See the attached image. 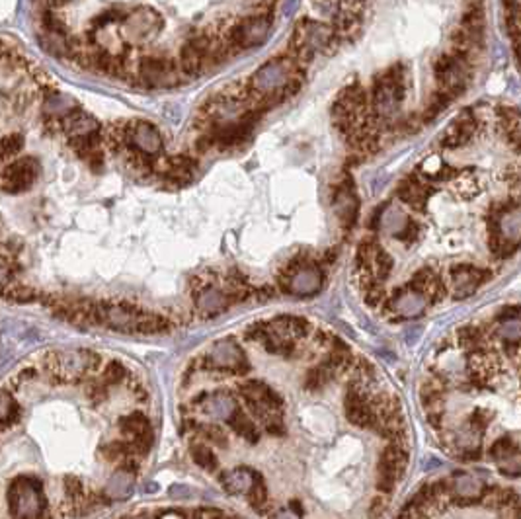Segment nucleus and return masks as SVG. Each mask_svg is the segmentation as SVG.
<instances>
[{"label": "nucleus", "instance_id": "f257e3e1", "mask_svg": "<svg viewBox=\"0 0 521 519\" xmlns=\"http://www.w3.org/2000/svg\"><path fill=\"white\" fill-rule=\"evenodd\" d=\"M342 41L330 26V22L303 18L295 28L291 39V57L299 65L309 66L316 55H334Z\"/></svg>", "mask_w": 521, "mask_h": 519}, {"label": "nucleus", "instance_id": "f03ea898", "mask_svg": "<svg viewBox=\"0 0 521 519\" xmlns=\"http://www.w3.org/2000/svg\"><path fill=\"white\" fill-rule=\"evenodd\" d=\"M406 90V66L402 63L390 65L387 71H383L373 80L369 94L371 114L375 115L383 125L390 123L404 104Z\"/></svg>", "mask_w": 521, "mask_h": 519}, {"label": "nucleus", "instance_id": "7ed1b4c3", "mask_svg": "<svg viewBox=\"0 0 521 519\" xmlns=\"http://www.w3.org/2000/svg\"><path fill=\"white\" fill-rule=\"evenodd\" d=\"M6 498H8L10 513L14 518H43V513L47 510L43 484L36 476H28V474L16 476L10 484Z\"/></svg>", "mask_w": 521, "mask_h": 519}, {"label": "nucleus", "instance_id": "20e7f679", "mask_svg": "<svg viewBox=\"0 0 521 519\" xmlns=\"http://www.w3.org/2000/svg\"><path fill=\"white\" fill-rule=\"evenodd\" d=\"M272 34V16L270 14H254L233 22L219 36L227 43L230 51H248L264 45Z\"/></svg>", "mask_w": 521, "mask_h": 519}, {"label": "nucleus", "instance_id": "39448f33", "mask_svg": "<svg viewBox=\"0 0 521 519\" xmlns=\"http://www.w3.org/2000/svg\"><path fill=\"white\" fill-rule=\"evenodd\" d=\"M473 75V61L453 53L451 49L441 53L434 63V76H436L437 88L451 96L453 100L464 94V90L471 85Z\"/></svg>", "mask_w": 521, "mask_h": 519}, {"label": "nucleus", "instance_id": "423d86ee", "mask_svg": "<svg viewBox=\"0 0 521 519\" xmlns=\"http://www.w3.org/2000/svg\"><path fill=\"white\" fill-rule=\"evenodd\" d=\"M137 78L147 88H172L182 82V75L178 63L164 55H142L137 61Z\"/></svg>", "mask_w": 521, "mask_h": 519}, {"label": "nucleus", "instance_id": "0eeeda50", "mask_svg": "<svg viewBox=\"0 0 521 519\" xmlns=\"http://www.w3.org/2000/svg\"><path fill=\"white\" fill-rule=\"evenodd\" d=\"M122 26V36L127 39V43H149L162 31L164 18L151 6H139L133 12H127Z\"/></svg>", "mask_w": 521, "mask_h": 519}, {"label": "nucleus", "instance_id": "6e6552de", "mask_svg": "<svg viewBox=\"0 0 521 519\" xmlns=\"http://www.w3.org/2000/svg\"><path fill=\"white\" fill-rule=\"evenodd\" d=\"M201 367L228 371L235 375H247L250 371V363H248L244 351L238 348L230 338H227V340L217 342L207 356L201 359Z\"/></svg>", "mask_w": 521, "mask_h": 519}, {"label": "nucleus", "instance_id": "1a4fd4ad", "mask_svg": "<svg viewBox=\"0 0 521 519\" xmlns=\"http://www.w3.org/2000/svg\"><path fill=\"white\" fill-rule=\"evenodd\" d=\"M41 174V166L36 159L24 156L20 161L10 162L0 172V191L4 193H24L28 191Z\"/></svg>", "mask_w": 521, "mask_h": 519}, {"label": "nucleus", "instance_id": "9d476101", "mask_svg": "<svg viewBox=\"0 0 521 519\" xmlns=\"http://www.w3.org/2000/svg\"><path fill=\"white\" fill-rule=\"evenodd\" d=\"M408 467V451L404 449V445L392 444L390 441L379 459V478H377V488L383 494H392L397 482L400 481V476L404 474Z\"/></svg>", "mask_w": 521, "mask_h": 519}, {"label": "nucleus", "instance_id": "9b49d317", "mask_svg": "<svg viewBox=\"0 0 521 519\" xmlns=\"http://www.w3.org/2000/svg\"><path fill=\"white\" fill-rule=\"evenodd\" d=\"M124 149H135L147 156H156L162 149L161 133L149 122L125 123Z\"/></svg>", "mask_w": 521, "mask_h": 519}, {"label": "nucleus", "instance_id": "f8f14e48", "mask_svg": "<svg viewBox=\"0 0 521 519\" xmlns=\"http://www.w3.org/2000/svg\"><path fill=\"white\" fill-rule=\"evenodd\" d=\"M449 279L453 285V299H467L478 289V285L492 279V270L473 264H457L449 270Z\"/></svg>", "mask_w": 521, "mask_h": 519}, {"label": "nucleus", "instance_id": "ddd939ff", "mask_svg": "<svg viewBox=\"0 0 521 519\" xmlns=\"http://www.w3.org/2000/svg\"><path fill=\"white\" fill-rule=\"evenodd\" d=\"M480 127V119L476 117L473 110H464L463 114L453 119V123L447 127V131L443 133L439 145L447 149V151H455V149H461L464 145L473 141L474 135Z\"/></svg>", "mask_w": 521, "mask_h": 519}, {"label": "nucleus", "instance_id": "4468645a", "mask_svg": "<svg viewBox=\"0 0 521 519\" xmlns=\"http://www.w3.org/2000/svg\"><path fill=\"white\" fill-rule=\"evenodd\" d=\"M426 293L412 291L406 287H400L398 291H395L390 301H385L383 311L392 312L397 319H414L420 316L424 309H426Z\"/></svg>", "mask_w": 521, "mask_h": 519}, {"label": "nucleus", "instance_id": "2eb2a0df", "mask_svg": "<svg viewBox=\"0 0 521 519\" xmlns=\"http://www.w3.org/2000/svg\"><path fill=\"white\" fill-rule=\"evenodd\" d=\"M486 484L480 478H476L473 474L467 472H455L453 478L449 481V488L447 492L453 494V498L459 506H473L476 502L483 500L484 492H486Z\"/></svg>", "mask_w": 521, "mask_h": 519}, {"label": "nucleus", "instance_id": "dca6fc26", "mask_svg": "<svg viewBox=\"0 0 521 519\" xmlns=\"http://www.w3.org/2000/svg\"><path fill=\"white\" fill-rule=\"evenodd\" d=\"M432 193H434V188L427 184V180L418 176V174H412L406 180H402L397 189L398 199L404 205H408L410 209H416V211L426 209L427 199L432 198Z\"/></svg>", "mask_w": 521, "mask_h": 519}, {"label": "nucleus", "instance_id": "f3484780", "mask_svg": "<svg viewBox=\"0 0 521 519\" xmlns=\"http://www.w3.org/2000/svg\"><path fill=\"white\" fill-rule=\"evenodd\" d=\"M193 297H196L198 312L201 316H205V319L217 316V314L225 312L228 307L233 305L227 291L215 289L213 285L209 284H203L201 287H198V289L193 291Z\"/></svg>", "mask_w": 521, "mask_h": 519}, {"label": "nucleus", "instance_id": "a211bd4d", "mask_svg": "<svg viewBox=\"0 0 521 519\" xmlns=\"http://www.w3.org/2000/svg\"><path fill=\"white\" fill-rule=\"evenodd\" d=\"M334 207H336V213H338V217L342 221V227L351 228L355 225L360 203H358V198H355L351 180H344L340 186L336 188V191H334Z\"/></svg>", "mask_w": 521, "mask_h": 519}, {"label": "nucleus", "instance_id": "6ab92c4d", "mask_svg": "<svg viewBox=\"0 0 521 519\" xmlns=\"http://www.w3.org/2000/svg\"><path fill=\"white\" fill-rule=\"evenodd\" d=\"M321 284H323V274L318 268L307 264L303 265L301 270H297L289 279L287 284L281 287L284 291L291 293V295H299V297H304V295H313L321 289Z\"/></svg>", "mask_w": 521, "mask_h": 519}, {"label": "nucleus", "instance_id": "aec40b11", "mask_svg": "<svg viewBox=\"0 0 521 519\" xmlns=\"http://www.w3.org/2000/svg\"><path fill=\"white\" fill-rule=\"evenodd\" d=\"M61 131L65 133L68 139L102 133L100 131V123H98L94 115L86 114L80 108H76V110L61 117Z\"/></svg>", "mask_w": 521, "mask_h": 519}, {"label": "nucleus", "instance_id": "412c9836", "mask_svg": "<svg viewBox=\"0 0 521 519\" xmlns=\"http://www.w3.org/2000/svg\"><path fill=\"white\" fill-rule=\"evenodd\" d=\"M238 390H240L242 398H252L258 402H264L265 406L274 408L277 412H281V408H284V398L262 381H244L238 385Z\"/></svg>", "mask_w": 521, "mask_h": 519}, {"label": "nucleus", "instance_id": "4be33fe9", "mask_svg": "<svg viewBox=\"0 0 521 519\" xmlns=\"http://www.w3.org/2000/svg\"><path fill=\"white\" fill-rule=\"evenodd\" d=\"M270 326H272V330L281 334V336H287V338H307L311 334V330H313L311 322L307 321V319H303V316H291V314L277 316V319L270 322Z\"/></svg>", "mask_w": 521, "mask_h": 519}, {"label": "nucleus", "instance_id": "5701e85b", "mask_svg": "<svg viewBox=\"0 0 521 519\" xmlns=\"http://www.w3.org/2000/svg\"><path fill=\"white\" fill-rule=\"evenodd\" d=\"M133 484H135V472L127 467H122L119 471L112 474V478L108 482V498L110 500H125L131 496Z\"/></svg>", "mask_w": 521, "mask_h": 519}, {"label": "nucleus", "instance_id": "b1692460", "mask_svg": "<svg viewBox=\"0 0 521 519\" xmlns=\"http://www.w3.org/2000/svg\"><path fill=\"white\" fill-rule=\"evenodd\" d=\"M500 236L506 244L518 252L521 248V209H513L500 219Z\"/></svg>", "mask_w": 521, "mask_h": 519}, {"label": "nucleus", "instance_id": "393cba45", "mask_svg": "<svg viewBox=\"0 0 521 519\" xmlns=\"http://www.w3.org/2000/svg\"><path fill=\"white\" fill-rule=\"evenodd\" d=\"M252 481H254V471L244 469V467L221 474V486L228 494H247L252 486Z\"/></svg>", "mask_w": 521, "mask_h": 519}, {"label": "nucleus", "instance_id": "a878e982", "mask_svg": "<svg viewBox=\"0 0 521 519\" xmlns=\"http://www.w3.org/2000/svg\"><path fill=\"white\" fill-rule=\"evenodd\" d=\"M193 168H196V164L191 161L190 156H186V154H178V156H174L170 162H168V168H166V174H164V178L172 182L174 186H184V184H188L193 176Z\"/></svg>", "mask_w": 521, "mask_h": 519}, {"label": "nucleus", "instance_id": "bb28decb", "mask_svg": "<svg viewBox=\"0 0 521 519\" xmlns=\"http://www.w3.org/2000/svg\"><path fill=\"white\" fill-rule=\"evenodd\" d=\"M228 425L235 430V434H238L242 439H247L248 444H258V439H260V432H258V427L254 425V422L250 420L247 416V412H242L240 408H235L230 416L227 418Z\"/></svg>", "mask_w": 521, "mask_h": 519}, {"label": "nucleus", "instance_id": "cd10ccee", "mask_svg": "<svg viewBox=\"0 0 521 519\" xmlns=\"http://www.w3.org/2000/svg\"><path fill=\"white\" fill-rule=\"evenodd\" d=\"M453 172L455 170L446 161H441L439 156H436V154L426 159V161H422L420 166H418V174H422L424 180H447L451 178Z\"/></svg>", "mask_w": 521, "mask_h": 519}, {"label": "nucleus", "instance_id": "c85d7f7f", "mask_svg": "<svg viewBox=\"0 0 521 519\" xmlns=\"http://www.w3.org/2000/svg\"><path fill=\"white\" fill-rule=\"evenodd\" d=\"M451 102H453V98L437 88L436 92L430 96V102L422 112V123H432L434 119H437L439 115L443 114V110H447L451 105Z\"/></svg>", "mask_w": 521, "mask_h": 519}, {"label": "nucleus", "instance_id": "c756f323", "mask_svg": "<svg viewBox=\"0 0 521 519\" xmlns=\"http://www.w3.org/2000/svg\"><path fill=\"white\" fill-rule=\"evenodd\" d=\"M119 427H122V434H125L127 437L133 439L137 435L149 432L151 430V422H149V418L142 414V412H131V414L119 418Z\"/></svg>", "mask_w": 521, "mask_h": 519}, {"label": "nucleus", "instance_id": "7c9ffc66", "mask_svg": "<svg viewBox=\"0 0 521 519\" xmlns=\"http://www.w3.org/2000/svg\"><path fill=\"white\" fill-rule=\"evenodd\" d=\"M237 408L235 400L230 397H223V395H215V397H205L201 402V410H205V414L215 416V418H225L227 420L230 412Z\"/></svg>", "mask_w": 521, "mask_h": 519}, {"label": "nucleus", "instance_id": "2f4dec72", "mask_svg": "<svg viewBox=\"0 0 521 519\" xmlns=\"http://www.w3.org/2000/svg\"><path fill=\"white\" fill-rule=\"evenodd\" d=\"M172 328V322L164 316H159V314H149L145 312L139 321L135 322V332H141V334H164Z\"/></svg>", "mask_w": 521, "mask_h": 519}, {"label": "nucleus", "instance_id": "473e14b6", "mask_svg": "<svg viewBox=\"0 0 521 519\" xmlns=\"http://www.w3.org/2000/svg\"><path fill=\"white\" fill-rule=\"evenodd\" d=\"M2 295L10 299V301L18 302V305H26V302H36V301H45V295H41L36 289L31 287H26V285H16L14 282L2 291Z\"/></svg>", "mask_w": 521, "mask_h": 519}, {"label": "nucleus", "instance_id": "72a5a7b5", "mask_svg": "<svg viewBox=\"0 0 521 519\" xmlns=\"http://www.w3.org/2000/svg\"><path fill=\"white\" fill-rule=\"evenodd\" d=\"M20 420V406L14 398L0 390V430L16 425Z\"/></svg>", "mask_w": 521, "mask_h": 519}, {"label": "nucleus", "instance_id": "f704fd0d", "mask_svg": "<svg viewBox=\"0 0 521 519\" xmlns=\"http://www.w3.org/2000/svg\"><path fill=\"white\" fill-rule=\"evenodd\" d=\"M457 338H459V344H461L464 349H469V351L486 346L484 330L480 326H473V324H467L463 328H459V330H457Z\"/></svg>", "mask_w": 521, "mask_h": 519}, {"label": "nucleus", "instance_id": "c9c22d12", "mask_svg": "<svg viewBox=\"0 0 521 519\" xmlns=\"http://www.w3.org/2000/svg\"><path fill=\"white\" fill-rule=\"evenodd\" d=\"M24 149V135L22 133H8L0 137V162L12 161Z\"/></svg>", "mask_w": 521, "mask_h": 519}, {"label": "nucleus", "instance_id": "e433bc0d", "mask_svg": "<svg viewBox=\"0 0 521 519\" xmlns=\"http://www.w3.org/2000/svg\"><path fill=\"white\" fill-rule=\"evenodd\" d=\"M392 258L387 250H383V248H377V252L373 256V274L377 277V282L379 284H385L387 279L390 277V272H392Z\"/></svg>", "mask_w": 521, "mask_h": 519}, {"label": "nucleus", "instance_id": "4c0bfd02", "mask_svg": "<svg viewBox=\"0 0 521 519\" xmlns=\"http://www.w3.org/2000/svg\"><path fill=\"white\" fill-rule=\"evenodd\" d=\"M520 447L515 444V439H513L512 435H502V437H498L492 445H490V449H488V457L492 459L494 462H500L502 459H506L508 455H512L513 451H518Z\"/></svg>", "mask_w": 521, "mask_h": 519}, {"label": "nucleus", "instance_id": "58836bf2", "mask_svg": "<svg viewBox=\"0 0 521 519\" xmlns=\"http://www.w3.org/2000/svg\"><path fill=\"white\" fill-rule=\"evenodd\" d=\"M247 498L254 510H262L265 506V502H267V488H265V482L260 472L254 471V481H252L250 490L247 492Z\"/></svg>", "mask_w": 521, "mask_h": 519}, {"label": "nucleus", "instance_id": "ea45409f", "mask_svg": "<svg viewBox=\"0 0 521 519\" xmlns=\"http://www.w3.org/2000/svg\"><path fill=\"white\" fill-rule=\"evenodd\" d=\"M100 453L104 455V459L108 461H124L129 455H133V445L131 441H110V444H104L100 447Z\"/></svg>", "mask_w": 521, "mask_h": 519}, {"label": "nucleus", "instance_id": "a19ab883", "mask_svg": "<svg viewBox=\"0 0 521 519\" xmlns=\"http://www.w3.org/2000/svg\"><path fill=\"white\" fill-rule=\"evenodd\" d=\"M125 16H127V12L124 8H108L104 12H100L98 16H94L90 26H92L94 31H100V29L110 28L112 24H122Z\"/></svg>", "mask_w": 521, "mask_h": 519}, {"label": "nucleus", "instance_id": "79ce46f5", "mask_svg": "<svg viewBox=\"0 0 521 519\" xmlns=\"http://www.w3.org/2000/svg\"><path fill=\"white\" fill-rule=\"evenodd\" d=\"M191 459L198 462L203 471H207V472L217 471V459H215V453L209 449L207 445H203V444L193 445V447H191Z\"/></svg>", "mask_w": 521, "mask_h": 519}, {"label": "nucleus", "instance_id": "37998d69", "mask_svg": "<svg viewBox=\"0 0 521 519\" xmlns=\"http://www.w3.org/2000/svg\"><path fill=\"white\" fill-rule=\"evenodd\" d=\"M332 381V373L330 371H326L323 365H318V367L311 369L309 373H307V379H304V388L307 390H323L328 383Z\"/></svg>", "mask_w": 521, "mask_h": 519}, {"label": "nucleus", "instance_id": "c03bdc74", "mask_svg": "<svg viewBox=\"0 0 521 519\" xmlns=\"http://www.w3.org/2000/svg\"><path fill=\"white\" fill-rule=\"evenodd\" d=\"M63 484H65L66 498L73 502V504H82V502H85L86 492L85 486H82V482L78 481V476L66 474L65 478H63Z\"/></svg>", "mask_w": 521, "mask_h": 519}, {"label": "nucleus", "instance_id": "a18cd8bd", "mask_svg": "<svg viewBox=\"0 0 521 519\" xmlns=\"http://www.w3.org/2000/svg\"><path fill=\"white\" fill-rule=\"evenodd\" d=\"M498 465V471L502 472L504 476H510V478H515L521 474V451H513L512 455H508L506 459H502Z\"/></svg>", "mask_w": 521, "mask_h": 519}, {"label": "nucleus", "instance_id": "49530a36", "mask_svg": "<svg viewBox=\"0 0 521 519\" xmlns=\"http://www.w3.org/2000/svg\"><path fill=\"white\" fill-rule=\"evenodd\" d=\"M105 383L110 385H119V383H124L127 379L131 377V373H129V369L125 367L124 363H119V361H112V363H108L105 365Z\"/></svg>", "mask_w": 521, "mask_h": 519}, {"label": "nucleus", "instance_id": "de8ad7c7", "mask_svg": "<svg viewBox=\"0 0 521 519\" xmlns=\"http://www.w3.org/2000/svg\"><path fill=\"white\" fill-rule=\"evenodd\" d=\"M198 432L203 435L205 439H207L209 444H215V445H219V447H227V444H228L227 434H225L219 425H211V424L199 425L198 424Z\"/></svg>", "mask_w": 521, "mask_h": 519}, {"label": "nucleus", "instance_id": "09e8293b", "mask_svg": "<svg viewBox=\"0 0 521 519\" xmlns=\"http://www.w3.org/2000/svg\"><path fill=\"white\" fill-rule=\"evenodd\" d=\"M434 275L436 274L432 272V268H422V270H418L416 274H414V277H412L404 287H406V289H412V291L426 293L427 285L434 279Z\"/></svg>", "mask_w": 521, "mask_h": 519}, {"label": "nucleus", "instance_id": "8fccbe9b", "mask_svg": "<svg viewBox=\"0 0 521 519\" xmlns=\"http://www.w3.org/2000/svg\"><path fill=\"white\" fill-rule=\"evenodd\" d=\"M504 135H506V141L512 147V151L515 154H521V119L518 123L510 125L508 129H504Z\"/></svg>", "mask_w": 521, "mask_h": 519}, {"label": "nucleus", "instance_id": "3c124183", "mask_svg": "<svg viewBox=\"0 0 521 519\" xmlns=\"http://www.w3.org/2000/svg\"><path fill=\"white\" fill-rule=\"evenodd\" d=\"M504 326L498 330L504 342H520L521 340V321L502 322Z\"/></svg>", "mask_w": 521, "mask_h": 519}, {"label": "nucleus", "instance_id": "603ef678", "mask_svg": "<svg viewBox=\"0 0 521 519\" xmlns=\"http://www.w3.org/2000/svg\"><path fill=\"white\" fill-rule=\"evenodd\" d=\"M363 299L369 307H379L385 302V289L381 287V284L371 285L367 289H363Z\"/></svg>", "mask_w": 521, "mask_h": 519}, {"label": "nucleus", "instance_id": "864d4df0", "mask_svg": "<svg viewBox=\"0 0 521 519\" xmlns=\"http://www.w3.org/2000/svg\"><path fill=\"white\" fill-rule=\"evenodd\" d=\"M86 397L90 398L94 404L104 402L105 398L110 397V395H108V385H102V383H94V385H90L88 390H86Z\"/></svg>", "mask_w": 521, "mask_h": 519}, {"label": "nucleus", "instance_id": "5fc2aeb1", "mask_svg": "<svg viewBox=\"0 0 521 519\" xmlns=\"http://www.w3.org/2000/svg\"><path fill=\"white\" fill-rule=\"evenodd\" d=\"M496 319L500 322H512L521 321V307L520 305H512V307H504L502 311L496 314Z\"/></svg>", "mask_w": 521, "mask_h": 519}, {"label": "nucleus", "instance_id": "6e6d98bb", "mask_svg": "<svg viewBox=\"0 0 521 519\" xmlns=\"http://www.w3.org/2000/svg\"><path fill=\"white\" fill-rule=\"evenodd\" d=\"M36 375H38V373H36V369L34 367L22 369V371L18 373V383H28V381H31Z\"/></svg>", "mask_w": 521, "mask_h": 519}, {"label": "nucleus", "instance_id": "4d7b16f0", "mask_svg": "<svg viewBox=\"0 0 521 519\" xmlns=\"http://www.w3.org/2000/svg\"><path fill=\"white\" fill-rule=\"evenodd\" d=\"M221 516H225L223 511L219 510H198L193 511V518H221Z\"/></svg>", "mask_w": 521, "mask_h": 519}, {"label": "nucleus", "instance_id": "13d9d810", "mask_svg": "<svg viewBox=\"0 0 521 519\" xmlns=\"http://www.w3.org/2000/svg\"><path fill=\"white\" fill-rule=\"evenodd\" d=\"M66 2H68V0H43L45 8H51V10L61 8V6H65Z\"/></svg>", "mask_w": 521, "mask_h": 519}, {"label": "nucleus", "instance_id": "bf43d9fd", "mask_svg": "<svg viewBox=\"0 0 521 519\" xmlns=\"http://www.w3.org/2000/svg\"><path fill=\"white\" fill-rule=\"evenodd\" d=\"M506 10H520L521 12V0H502Z\"/></svg>", "mask_w": 521, "mask_h": 519}, {"label": "nucleus", "instance_id": "052dcab7", "mask_svg": "<svg viewBox=\"0 0 521 519\" xmlns=\"http://www.w3.org/2000/svg\"><path fill=\"white\" fill-rule=\"evenodd\" d=\"M159 516H161V518H186L184 511H161Z\"/></svg>", "mask_w": 521, "mask_h": 519}, {"label": "nucleus", "instance_id": "680f3d73", "mask_svg": "<svg viewBox=\"0 0 521 519\" xmlns=\"http://www.w3.org/2000/svg\"><path fill=\"white\" fill-rule=\"evenodd\" d=\"M520 174H521V166H520Z\"/></svg>", "mask_w": 521, "mask_h": 519}]
</instances>
